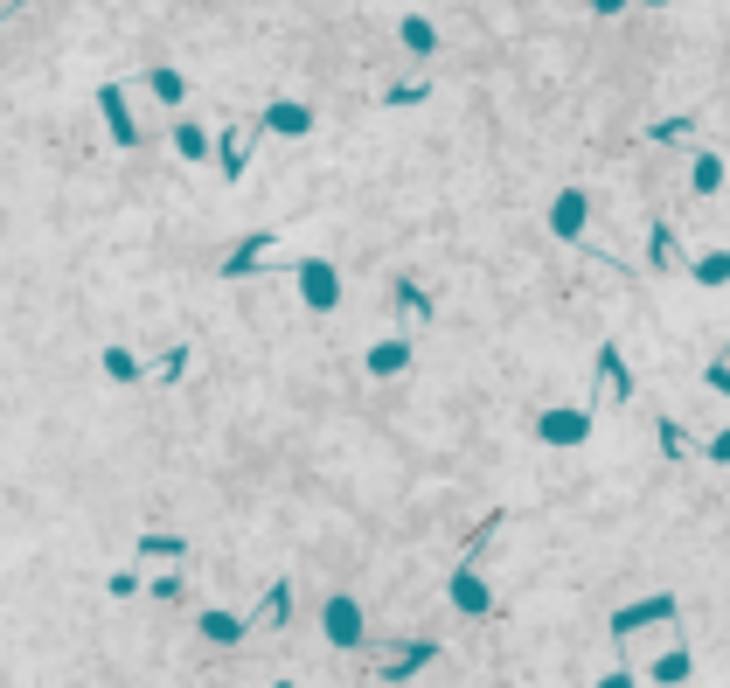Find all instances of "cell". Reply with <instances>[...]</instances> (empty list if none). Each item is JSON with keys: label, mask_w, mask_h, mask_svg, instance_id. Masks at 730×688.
Wrapping results in <instances>:
<instances>
[{"label": "cell", "mask_w": 730, "mask_h": 688, "mask_svg": "<svg viewBox=\"0 0 730 688\" xmlns=\"http://www.w3.org/2000/svg\"><path fill=\"white\" fill-rule=\"evenodd\" d=\"M146 84H153V98H160V105H181V98H188V84H181L174 70H146Z\"/></svg>", "instance_id": "21"}, {"label": "cell", "mask_w": 730, "mask_h": 688, "mask_svg": "<svg viewBox=\"0 0 730 688\" xmlns=\"http://www.w3.org/2000/svg\"><path fill=\"white\" fill-rule=\"evenodd\" d=\"M710 459H717V466H730V431H717V438H710Z\"/></svg>", "instance_id": "30"}, {"label": "cell", "mask_w": 730, "mask_h": 688, "mask_svg": "<svg viewBox=\"0 0 730 688\" xmlns=\"http://www.w3.org/2000/svg\"><path fill=\"white\" fill-rule=\"evenodd\" d=\"M598 376H605V383H612V397H633V369H626V362H619V348H612V341H605V348H598Z\"/></svg>", "instance_id": "15"}, {"label": "cell", "mask_w": 730, "mask_h": 688, "mask_svg": "<svg viewBox=\"0 0 730 688\" xmlns=\"http://www.w3.org/2000/svg\"><path fill=\"white\" fill-rule=\"evenodd\" d=\"M647 7H668V0H647Z\"/></svg>", "instance_id": "33"}, {"label": "cell", "mask_w": 730, "mask_h": 688, "mask_svg": "<svg viewBox=\"0 0 730 688\" xmlns=\"http://www.w3.org/2000/svg\"><path fill=\"white\" fill-rule=\"evenodd\" d=\"M661 452H668V459H689V452H696V445H689V431H682L675 417H661Z\"/></svg>", "instance_id": "25"}, {"label": "cell", "mask_w": 730, "mask_h": 688, "mask_svg": "<svg viewBox=\"0 0 730 688\" xmlns=\"http://www.w3.org/2000/svg\"><path fill=\"white\" fill-rule=\"evenodd\" d=\"M710 390H724V397H730V369H724V362H710Z\"/></svg>", "instance_id": "31"}, {"label": "cell", "mask_w": 730, "mask_h": 688, "mask_svg": "<svg viewBox=\"0 0 730 688\" xmlns=\"http://www.w3.org/2000/svg\"><path fill=\"white\" fill-rule=\"evenodd\" d=\"M272 244H279V230H251V237H244V244L223 258V278H244L251 265H258V258H265V251H272Z\"/></svg>", "instance_id": "10"}, {"label": "cell", "mask_w": 730, "mask_h": 688, "mask_svg": "<svg viewBox=\"0 0 730 688\" xmlns=\"http://www.w3.org/2000/svg\"><path fill=\"white\" fill-rule=\"evenodd\" d=\"M696 278H703V285H730V251H703V258H696Z\"/></svg>", "instance_id": "22"}, {"label": "cell", "mask_w": 730, "mask_h": 688, "mask_svg": "<svg viewBox=\"0 0 730 688\" xmlns=\"http://www.w3.org/2000/svg\"><path fill=\"white\" fill-rule=\"evenodd\" d=\"M181 369H188V348H167V355H160L146 376H153V383H181Z\"/></svg>", "instance_id": "24"}, {"label": "cell", "mask_w": 730, "mask_h": 688, "mask_svg": "<svg viewBox=\"0 0 730 688\" xmlns=\"http://www.w3.org/2000/svg\"><path fill=\"white\" fill-rule=\"evenodd\" d=\"M258 619H265V626H286V619H292V584H286V577H279V584L265 591V605H258Z\"/></svg>", "instance_id": "17"}, {"label": "cell", "mask_w": 730, "mask_h": 688, "mask_svg": "<svg viewBox=\"0 0 730 688\" xmlns=\"http://www.w3.org/2000/svg\"><path fill=\"white\" fill-rule=\"evenodd\" d=\"M383 105H425V84H397V91H383Z\"/></svg>", "instance_id": "29"}, {"label": "cell", "mask_w": 730, "mask_h": 688, "mask_svg": "<svg viewBox=\"0 0 730 688\" xmlns=\"http://www.w3.org/2000/svg\"><path fill=\"white\" fill-rule=\"evenodd\" d=\"M647 251H654V265H675V230H668V223H661V230H654V244H647Z\"/></svg>", "instance_id": "28"}, {"label": "cell", "mask_w": 730, "mask_h": 688, "mask_svg": "<svg viewBox=\"0 0 730 688\" xmlns=\"http://www.w3.org/2000/svg\"><path fill=\"white\" fill-rule=\"evenodd\" d=\"M404 362H411V341H376L369 348V376H397Z\"/></svg>", "instance_id": "14"}, {"label": "cell", "mask_w": 730, "mask_h": 688, "mask_svg": "<svg viewBox=\"0 0 730 688\" xmlns=\"http://www.w3.org/2000/svg\"><path fill=\"white\" fill-rule=\"evenodd\" d=\"M397 306H404V313H418V320H432V299H425L411 278H397Z\"/></svg>", "instance_id": "26"}, {"label": "cell", "mask_w": 730, "mask_h": 688, "mask_svg": "<svg viewBox=\"0 0 730 688\" xmlns=\"http://www.w3.org/2000/svg\"><path fill=\"white\" fill-rule=\"evenodd\" d=\"M327 640L334 647H362V605L355 598H327Z\"/></svg>", "instance_id": "8"}, {"label": "cell", "mask_w": 730, "mask_h": 688, "mask_svg": "<svg viewBox=\"0 0 730 688\" xmlns=\"http://www.w3.org/2000/svg\"><path fill=\"white\" fill-rule=\"evenodd\" d=\"M258 126H265V133H286V139H306V133H313V112L292 105V98H279L272 112H258Z\"/></svg>", "instance_id": "9"}, {"label": "cell", "mask_w": 730, "mask_h": 688, "mask_svg": "<svg viewBox=\"0 0 730 688\" xmlns=\"http://www.w3.org/2000/svg\"><path fill=\"white\" fill-rule=\"evenodd\" d=\"M432 654H438L432 640H425V647H404V654H397L383 675H390V682H411V675H425V661H432Z\"/></svg>", "instance_id": "16"}, {"label": "cell", "mask_w": 730, "mask_h": 688, "mask_svg": "<svg viewBox=\"0 0 730 688\" xmlns=\"http://www.w3.org/2000/svg\"><path fill=\"white\" fill-rule=\"evenodd\" d=\"M668 619H675V598H668V591L633 598V605H619V612H612V640H633L640 626H668Z\"/></svg>", "instance_id": "1"}, {"label": "cell", "mask_w": 730, "mask_h": 688, "mask_svg": "<svg viewBox=\"0 0 730 688\" xmlns=\"http://www.w3.org/2000/svg\"><path fill=\"white\" fill-rule=\"evenodd\" d=\"M689 133H696V112H682V119H661L647 139H654V146H675V139H689Z\"/></svg>", "instance_id": "23"}, {"label": "cell", "mask_w": 730, "mask_h": 688, "mask_svg": "<svg viewBox=\"0 0 730 688\" xmlns=\"http://www.w3.org/2000/svg\"><path fill=\"white\" fill-rule=\"evenodd\" d=\"M216 160H223V181H244V167H251V119H237L216 139Z\"/></svg>", "instance_id": "7"}, {"label": "cell", "mask_w": 730, "mask_h": 688, "mask_svg": "<svg viewBox=\"0 0 730 688\" xmlns=\"http://www.w3.org/2000/svg\"><path fill=\"white\" fill-rule=\"evenodd\" d=\"M174 153H181V160H209V153H216V139L202 133L195 119H181V126H174Z\"/></svg>", "instance_id": "12"}, {"label": "cell", "mask_w": 730, "mask_h": 688, "mask_svg": "<svg viewBox=\"0 0 730 688\" xmlns=\"http://www.w3.org/2000/svg\"><path fill=\"white\" fill-rule=\"evenodd\" d=\"M292 278H299V299H306L313 313H334V306H341V272H334L327 258H306Z\"/></svg>", "instance_id": "2"}, {"label": "cell", "mask_w": 730, "mask_h": 688, "mask_svg": "<svg viewBox=\"0 0 730 688\" xmlns=\"http://www.w3.org/2000/svg\"><path fill=\"white\" fill-rule=\"evenodd\" d=\"M404 49H418V56H432V49H438V28L425 21V14H411V21H404Z\"/></svg>", "instance_id": "20"}, {"label": "cell", "mask_w": 730, "mask_h": 688, "mask_svg": "<svg viewBox=\"0 0 730 688\" xmlns=\"http://www.w3.org/2000/svg\"><path fill=\"white\" fill-rule=\"evenodd\" d=\"M105 376H112V383H140L146 369H140V355H133V348H105Z\"/></svg>", "instance_id": "18"}, {"label": "cell", "mask_w": 730, "mask_h": 688, "mask_svg": "<svg viewBox=\"0 0 730 688\" xmlns=\"http://www.w3.org/2000/svg\"><path fill=\"white\" fill-rule=\"evenodd\" d=\"M647 675H654V682H689V647H668Z\"/></svg>", "instance_id": "19"}, {"label": "cell", "mask_w": 730, "mask_h": 688, "mask_svg": "<svg viewBox=\"0 0 730 688\" xmlns=\"http://www.w3.org/2000/svg\"><path fill=\"white\" fill-rule=\"evenodd\" d=\"M98 112H105V133L119 139V146H140V119L126 112V91L119 84H98Z\"/></svg>", "instance_id": "4"}, {"label": "cell", "mask_w": 730, "mask_h": 688, "mask_svg": "<svg viewBox=\"0 0 730 688\" xmlns=\"http://www.w3.org/2000/svg\"><path fill=\"white\" fill-rule=\"evenodd\" d=\"M452 605H459L466 619H487V612H494V591L480 584V570H473V556H466V563L452 570Z\"/></svg>", "instance_id": "3"}, {"label": "cell", "mask_w": 730, "mask_h": 688, "mask_svg": "<svg viewBox=\"0 0 730 688\" xmlns=\"http://www.w3.org/2000/svg\"><path fill=\"white\" fill-rule=\"evenodd\" d=\"M140 556H188L181 536H140Z\"/></svg>", "instance_id": "27"}, {"label": "cell", "mask_w": 730, "mask_h": 688, "mask_svg": "<svg viewBox=\"0 0 730 688\" xmlns=\"http://www.w3.org/2000/svg\"><path fill=\"white\" fill-rule=\"evenodd\" d=\"M536 438H543V445H584V438H591V417L584 411H543L536 417Z\"/></svg>", "instance_id": "5"}, {"label": "cell", "mask_w": 730, "mask_h": 688, "mask_svg": "<svg viewBox=\"0 0 730 688\" xmlns=\"http://www.w3.org/2000/svg\"><path fill=\"white\" fill-rule=\"evenodd\" d=\"M202 633H209L216 647H237V640L251 633V619H237V612H202Z\"/></svg>", "instance_id": "11"}, {"label": "cell", "mask_w": 730, "mask_h": 688, "mask_svg": "<svg viewBox=\"0 0 730 688\" xmlns=\"http://www.w3.org/2000/svg\"><path fill=\"white\" fill-rule=\"evenodd\" d=\"M584 216H591V195H584V188H564V195H557V209H550V230H557L564 244H578V237H584Z\"/></svg>", "instance_id": "6"}, {"label": "cell", "mask_w": 730, "mask_h": 688, "mask_svg": "<svg viewBox=\"0 0 730 688\" xmlns=\"http://www.w3.org/2000/svg\"><path fill=\"white\" fill-rule=\"evenodd\" d=\"M689 188H696V195H717V188H724V160H717V153H696V160H689Z\"/></svg>", "instance_id": "13"}, {"label": "cell", "mask_w": 730, "mask_h": 688, "mask_svg": "<svg viewBox=\"0 0 730 688\" xmlns=\"http://www.w3.org/2000/svg\"><path fill=\"white\" fill-rule=\"evenodd\" d=\"M591 7H598V14H619V7H626V0H591Z\"/></svg>", "instance_id": "32"}]
</instances>
